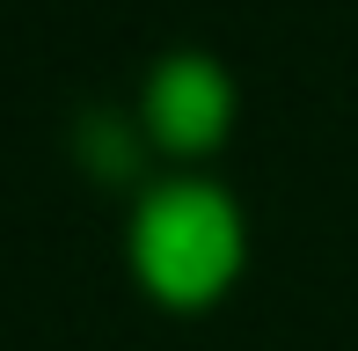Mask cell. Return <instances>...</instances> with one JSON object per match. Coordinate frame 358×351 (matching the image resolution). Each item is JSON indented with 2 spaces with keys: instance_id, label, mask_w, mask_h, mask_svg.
I'll return each mask as SVG.
<instances>
[{
  "instance_id": "obj_1",
  "label": "cell",
  "mask_w": 358,
  "mask_h": 351,
  "mask_svg": "<svg viewBox=\"0 0 358 351\" xmlns=\"http://www.w3.org/2000/svg\"><path fill=\"white\" fill-rule=\"evenodd\" d=\"M139 257L154 271L169 293H198V285H213L227 257H234V227H227V213L213 198H161L154 220H146L139 234Z\"/></svg>"
},
{
  "instance_id": "obj_2",
  "label": "cell",
  "mask_w": 358,
  "mask_h": 351,
  "mask_svg": "<svg viewBox=\"0 0 358 351\" xmlns=\"http://www.w3.org/2000/svg\"><path fill=\"white\" fill-rule=\"evenodd\" d=\"M161 124H169V139H205L220 124V81L205 66H176L161 81Z\"/></svg>"
}]
</instances>
